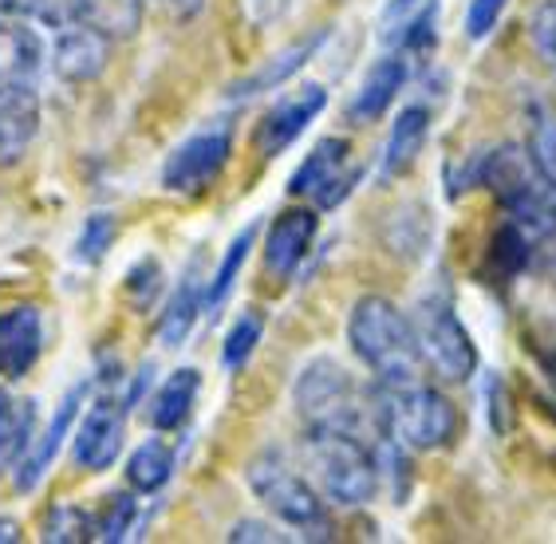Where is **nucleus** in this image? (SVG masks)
I'll list each match as a JSON object with an SVG mask.
<instances>
[{
  "instance_id": "f03ea898",
  "label": "nucleus",
  "mask_w": 556,
  "mask_h": 544,
  "mask_svg": "<svg viewBox=\"0 0 556 544\" xmlns=\"http://www.w3.org/2000/svg\"><path fill=\"white\" fill-rule=\"evenodd\" d=\"M478 178L497 193L505 217L529 237L556 233V178L541 166L533 147H497L482 159Z\"/></svg>"
},
{
  "instance_id": "f3484780",
  "label": "nucleus",
  "mask_w": 556,
  "mask_h": 544,
  "mask_svg": "<svg viewBox=\"0 0 556 544\" xmlns=\"http://www.w3.org/2000/svg\"><path fill=\"white\" fill-rule=\"evenodd\" d=\"M84 395H87L84 383L67 391V398L60 403V410H55V418H52V427L43 430V438H36L33 450H28V454L21 458V466H16V490L33 493L36 485H40L43 473L52 470V461H55V454H60V446H64V438L72 434L75 410H79Z\"/></svg>"
},
{
  "instance_id": "a211bd4d",
  "label": "nucleus",
  "mask_w": 556,
  "mask_h": 544,
  "mask_svg": "<svg viewBox=\"0 0 556 544\" xmlns=\"http://www.w3.org/2000/svg\"><path fill=\"white\" fill-rule=\"evenodd\" d=\"M36 442V403L0 387V470H16Z\"/></svg>"
},
{
  "instance_id": "39448f33",
  "label": "nucleus",
  "mask_w": 556,
  "mask_h": 544,
  "mask_svg": "<svg viewBox=\"0 0 556 544\" xmlns=\"http://www.w3.org/2000/svg\"><path fill=\"white\" fill-rule=\"evenodd\" d=\"M375 427L379 434L399 438L407 450H442L458 438V406L430 383H403V387H371Z\"/></svg>"
},
{
  "instance_id": "9d476101",
  "label": "nucleus",
  "mask_w": 556,
  "mask_h": 544,
  "mask_svg": "<svg viewBox=\"0 0 556 544\" xmlns=\"http://www.w3.org/2000/svg\"><path fill=\"white\" fill-rule=\"evenodd\" d=\"M324 103H328V91H324L320 84H308L304 91H296V96L273 103V107L261 115L257 130H253V150H257L261 159H277L280 150H289L292 142L308 130V123L320 115Z\"/></svg>"
},
{
  "instance_id": "0eeeda50",
  "label": "nucleus",
  "mask_w": 556,
  "mask_h": 544,
  "mask_svg": "<svg viewBox=\"0 0 556 544\" xmlns=\"http://www.w3.org/2000/svg\"><path fill=\"white\" fill-rule=\"evenodd\" d=\"M410 324H415V340L427 371L439 375L442 383H466L478 371V347H473L470 331L454 316L450 300L422 296Z\"/></svg>"
},
{
  "instance_id": "c9c22d12",
  "label": "nucleus",
  "mask_w": 556,
  "mask_h": 544,
  "mask_svg": "<svg viewBox=\"0 0 556 544\" xmlns=\"http://www.w3.org/2000/svg\"><path fill=\"white\" fill-rule=\"evenodd\" d=\"M21 541V524L12 517H0V544H16Z\"/></svg>"
},
{
  "instance_id": "f704fd0d",
  "label": "nucleus",
  "mask_w": 556,
  "mask_h": 544,
  "mask_svg": "<svg viewBox=\"0 0 556 544\" xmlns=\"http://www.w3.org/2000/svg\"><path fill=\"white\" fill-rule=\"evenodd\" d=\"M162 4H166L170 12H178V16H193V12L202 9L205 0H162Z\"/></svg>"
},
{
  "instance_id": "6ab92c4d",
  "label": "nucleus",
  "mask_w": 556,
  "mask_h": 544,
  "mask_svg": "<svg viewBox=\"0 0 556 544\" xmlns=\"http://www.w3.org/2000/svg\"><path fill=\"white\" fill-rule=\"evenodd\" d=\"M430 135V111L410 103V107L399 111V118L391 123V135H387L383 147V178H399L415 166V159L422 154V142Z\"/></svg>"
},
{
  "instance_id": "bb28decb",
  "label": "nucleus",
  "mask_w": 556,
  "mask_h": 544,
  "mask_svg": "<svg viewBox=\"0 0 556 544\" xmlns=\"http://www.w3.org/2000/svg\"><path fill=\"white\" fill-rule=\"evenodd\" d=\"M48 544H84L96 541V513H84L79 505H55L43 521Z\"/></svg>"
},
{
  "instance_id": "393cba45",
  "label": "nucleus",
  "mask_w": 556,
  "mask_h": 544,
  "mask_svg": "<svg viewBox=\"0 0 556 544\" xmlns=\"http://www.w3.org/2000/svg\"><path fill=\"white\" fill-rule=\"evenodd\" d=\"M253 241H257V225H249L245 233H237L233 241H229V249H225L217 273H214V277H205V312H217L225 300H229L237 277H241V268H245V261H249V249H253Z\"/></svg>"
},
{
  "instance_id": "7ed1b4c3",
  "label": "nucleus",
  "mask_w": 556,
  "mask_h": 544,
  "mask_svg": "<svg viewBox=\"0 0 556 544\" xmlns=\"http://www.w3.org/2000/svg\"><path fill=\"white\" fill-rule=\"evenodd\" d=\"M304 461L324 502L355 509L367 505L379 490V458L371 438L352 430H312L304 427Z\"/></svg>"
},
{
  "instance_id": "473e14b6",
  "label": "nucleus",
  "mask_w": 556,
  "mask_h": 544,
  "mask_svg": "<svg viewBox=\"0 0 556 544\" xmlns=\"http://www.w3.org/2000/svg\"><path fill=\"white\" fill-rule=\"evenodd\" d=\"M229 541H261V544H268V541H280V533L265 521H237L233 529H229Z\"/></svg>"
},
{
  "instance_id": "dca6fc26",
  "label": "nucleus",
  "mask_w": 556,
  "mask_h": 544,
  "mask_svg": "<svg viewBox=\"0 0 556 544\" xmlns=\"http://www.w3.org/2000/svg\"><path fill=\"white\" fill-rule=\"evenodd\" d=\"M43 347V320L33 304L24 308L0 312V375L4 379H21L33 371Z\"/></svg>"
},
{
  "instance_id": "ddd939ff",
  "label": "nucleus",
  "mask_w": 556,
  "mask_h": 544,
  "mask_svg": "<svg viewBox=\"0 0 556 544\" xmlns=\"http://www.w3.org/2000/svg\"><path fill=\"white\" fill-rule=\"evenodd\" d=\"M123 438H127V410L118 403L91 406L75 430V461L91 473L111 470L123 454Z\"/></svg>"
},
{
  "instance_id": "423d86ee",
  "label": "nucleus",
  "mask_w": 556,
  "mask_h": 544,
  "mask_svg": "<svg viewBox=\"0 0 556 544\" xmlns=\"http://www.w3.org/2000/svg\"><path fill=\"white\" fill-rule=\"evenodd\" d=\"M245 481L253 497L296 533H328V509L320 490L292 466L280 446H265L261 454H253L245 466Z\"/></svg>"
},
{
  "instance_id": "6e6552de",
  "label": "nucleus",
  "mask_w": 556,
  "mask_h": 544,
  "mask_svg": "<svg viewBox=\"0 0 556 544\" xmlns=\"http://www.w3.org/2000/svg\"><path fill=\"white\" fill-rule=\"evenodd\" d=\"M233 154V123H205L202 130L186 135L178 147L166 154L162 162V186L170 193H198L210 181H217V174L225 170V162Z\"/></svg>"
},
{
  "instance_id": "4be33fe9",
  "label": "nucleus",
  "mask_w": 556,
  "mask_h": 544,
  "mask_svg": "<svg viewBox=\"0 0 556 544\" xmlns=\"http://www.w3.org/2000/svg\"><path fill=\"white\" fill-rule=\"evenodd\" d=\"M198 391H202V375L193 367H178V371L166 379V383L154 391L150 398V427L154 430H178L190 418L193 403H198Z\"/></svg>"
},
{
  "instance_id": "2eb2a0df",
  "label": "nucleus",
  "mask_w": 556,
  "mask_h": 544,
  "mask_svg": "<svg viewBox=\"0 0 556 544\" xmlns=\"http://www.w3.org/2000/svg\"><path fill=\"white\" fill-rule=\"evenodd\" d=\"M410 72V55L407 52H387L383 60H375V67L364 75L359 91L348 103V123L352 127H367L375 118H383L387 107L395 103V96L403 91Z\"/></svg>"
},
{
  "instance_id": "c85d7f7f",
  "label": "nucleus",
  "mask_w": 556,
  "mask_h": 544,
  "mask_svg": "<svg viewBox=\"0 0 556 544\" xmlns=\"http://www.w3.org/2000/svg\"><path fill=\"white\" fill-rule=\"evenodd\" d=\"M529 123H533V139H529V147H533V154L541 159V166L556 178V118H553V111H548L545 103H533V107H529Z\"/></svg>"
},
{
  "instance_id": "4c0bfd02",
  "label": "nucleus",
  "mask_w": 556,
  "mask_h": 544,
  "mask_svg": "<svg viewBox=\"0 0 556 544\" xmlns=\"http://www.w3.org/2000/svg\"><path fill=\"white\" fill-rule=\"evenodd\" d=\"M0 84H4V72H0Z\"/></svg>"
},
{
  "instance_id": "72a5a7b5",
  "label": "nucleus",
  "mask_w": 556,
  "mask_h": 544,
  "mask_svg": "<svg viewBox=\"0 0 556 544\" xmlns=\"http://www.w3.org/2000/svg\"><path fill=\"white\" fill-rule=\"evenodd\" d=\"M28 21V12H24V0H0V33L12 28V24Z\"/></svg>"
},
{
  "instance_id": "a878e982",
  "label": "nucleus",
  "mask_w": 556,
  "mask_h": 544,
  "mask_svg": "<svg viewBox=\"0 0 556 544\" xmlns=\"http://www.w3.org/2000/svg\"><path fill=\"white\" fill-rule=\"evenodd\" d=\"M261 336H265V316L257 308H245L237 316L233 328H229V336H225V347H222L225 371H241L253 359V352H257Z\"/></svg>"
},
{
  "instance_id": "f8f14e48",
  "label": "nucleus",
  "mask_w": 556,
  "mask_h": 544,
  "mask_svg": "<svg viewBox=\"0 0 556 544\" xmlns=\"http://www.w3.org/2000/svg\"><path fill=\"white\" fill-rule=\"evenodd\" d=\"M111 64V36L91 24H60L52 36V72L64 84H91Z\"/></svg>"
},
{
  "instance_id": "7c9ffc66",
  "label": "nucleus",
  "mask_w": 556,
  "mask_h": 544,
  "mask_svg": "<svg viewBox=\"0 0 556 544\" xmlns=\"http://www.w3.org/2000/svg\"><path fill=\"white\" fill-rule=\"evenodd\" d=\"M529 40L548 67H556V0H541L529 21Z\"/></svg>"
},
{
  "instance_id": "e433bc0d",
  "label": "nucleus",
  "mask_w": 556,
  "mask_h": 544,
  "mask_svg": "<svg viewBox=\"0 0 556 544\" xmlns=\"http://www.w3.org/2000/svg\"><path fill=\"white\" fill-rule=\"evenodd\" d=\"M418 0H391V4H387V16H399V12H410L415 9Z\"/></svg>"
},
{
  "instance_id": "9b49d317",
  "label": "nucleus",
  "mask_w": 556,
  "mask_h": 544,
  "mask_svg": "<svg viewBox=\"0 0 556 544\" xmlns=\"http://www.w3.org/2000/svg\"><path fill=\"white\" fill-rule=\"evenodd\" d=\"M40 135V96L28 79L0 84V170H9L33 150Z\"/></svg>"
},
{
  "instance_id": "5701e85b",
  "label": "nucleus",
  "mask_w": 556,
  "mask_h": 544,
  "mask_svg": "<svg viewBox=\"0 0 556 544\" xmlns=\"http://www.w3.org/2000/svg\"><path fill=\"white\" fill-rule=\"evenodd\" d=\"M72 21L91 24L111 40H127L139 33L142 0H72Z\"/></svg>"
},
{
  "instance_id": "aec40b11",
  "label": "nucleus",
  "mask_w": 556,
  "mask_h": 544,
  "mask_svg": "<svg viewBox=\"0 0 556 544\" xmlns=\"http://www.w3.org/2000/svg\"><path fill=\"white\" fill-rule=\"evenodd\" d=\"M328 40V33H312V36H304V40H292L285 52H277L268 64H261L253 75H245L241 84L233 87V96H241V99H249V96H261V91H277L285 79H292V75L300 72V67L308 64L312 55H316V48Z\"/></svg>"
},
{
  "instance_id": "20e7f679",
  "label": "nucleus",
  "mask_w": 556,
  "mask_h": 544,
  "mask_svg": "<svg viewBox=\"0 0 556 544\" xmlns=\"http://www.w3.org/2000/svg\"><path fill=\"white\" fill-rule=\"evenodd\" d=\"M292 403L304 427L312 430H352V434H379L375 427V403L371 391H359L352 371L343 363L312 359L300 367L296 383H292ZM375 442V438H371Z\"/></svg>"
},
{
  "instance_id": "c756f323",
  "label": "nucleus",
  "mask_w": 556,
  "mask_h": 544,
  "mask_svg": "<svg viewBox=\"0 0 556 544\" xmlns=\"http://www.w3.org/2000/svg\"><path fill=\"white\" fill-rule=\"evenodd\" d=\"M118 222L111 214H91L84 222V233H79V261H99L115 245Z\"/></svg>"
},
{
  "instance_id": "cd10ccee",
  "label": "nucleus",
  "mask_w": 556,
  "mask_h": 544,
  "mask_svg": "<svg viewBox=\"0 0 556 544\" xmlns=\"http://www.w3.org/2000/svg\"><path fill=\"white\" fill-rule=\"evenodd\" d=\"M135 517H139L135 497H127V493L108 497V505L96 513V541H127Z\"/></svg>"
},
{
  "instance_id": "2f4dec72",
  "label": "nucleus",
  "mask_w": 556,
  "mask_h": 544,
  "mask_svg": "<svg viewBox=\"0 0 556 544\" xmlns=\"http://www.w3.org/2000/svg\"><path fill=\"white\" fill-rule=\"evenodd\" d=\"M505 4L509 0H470V9H466V36L470 40H485L497 28V21H502Z\"/></svg>"
},
{
  "instance_id": "4468645a",
  "label": "nucleus",
  "mask_w": 556,
  "mask_h": 544,
  "mask_svg": "<svg viewBox=\"0 0 556 544\" xmlns=\"http://www.w3.org/2000/svg\"><path fill=\"white\" fill-rule=\"evenodd\" d=\"M316 229H320V217L316 210H285V214L273 217L268 225V237H265V268L273 277H285L289 280L300 265H304V256H308L312 241H316Z\"/></svg>"
},
{
  "instance_id": "b1692460",
  "label": "nucleus",
  "mask_w": 556,
  "mask_h": 544,
  "mask_svg": "<svg viewBox=\"0 0 556 544\" xmlns=\"http://www.w3.org/2000/svg\"><path fill=\"white\" fill-rule=\"evenodd\" d=\"M174 473V446L162 442V438H147L127 461V481L139 493H154L162 490Z\"/></svg>"
},
{
  "instance_id": "1a4fd4ad",
  "label": "nucleus",
  "mask_w": 556,
  "mask_h": 544,
  "mask_svg": "<svg viewBox=\"0 0 556 544\" xmlns=\"http://www.w3.org/2000/svg\"><path fill=\"white\" fill-rule=\"evenodd\" d=\"M359 181V166H352V147L348 139H324L304 154L289 181L292 198H312L320 210H336V205L355 190Z\"/></svg>"
},
{
  "instance_id": "412c9836",
  "label": "nucleus",
  "mask_w": 556,
  "mask_h": 544,
  "mask_svg": "<svg viewBox=\"0 0 556 544\" xmlns=\"http://www.w3.org/2000/svg\"><path fill=\"white\" fill-rule=\"evenodd\" d=\"M202 280H205L202 265L193 261V265L182 273V280H178V289H174L170 304H166V312H162V320H159V336H162L166 347H178V343L190 336L198 312H205V284Z\"/></svg>"
},
{
  "instance_id": "f257e3e1",
  "label": "nucleus",
  "mask_w": 556,
  "mask_h": 544,
  "mask_svg": "<svg viewBox=\"0 0 556 544\" xmlns=\"http://www.w3.org/2000/svg\"><path fill=\"white\" fill-rule=\"evenodd\" d=\"M348 343L364 367H371L375 383L403 387L418 383L427 375V363L418 352L415 324L407 312H399L387 296H359L348 316Z\"/></svg>"
}]
</instances>
